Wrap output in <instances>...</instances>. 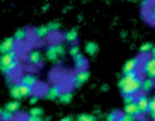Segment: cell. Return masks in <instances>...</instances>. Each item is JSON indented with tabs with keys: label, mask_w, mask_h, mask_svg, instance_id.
Wrapping results in <instances>:
<instances>
[{
	"label": "cell",
	"mask_w": 155,
	"mask_h": 121,
	"mask_svg": "<svg viewBox=\"0 0 155 121\" xmlns=\"http://www.w3.org/2000/svg\"><path fill=\"white\" fill-rule=\"evenodd\" d=\"M152 47H154V44H151V43H145V44L140 46L139 52H140V55H145V53H149V52L152 50Z\"/></svg>",
	"instance_id": "cell-23"
},
{
	"label": "cell",
	"mask_w": 155,
	"mask_h": 121,
	"mask_svg": "<svg viewBox=\"0 0 155 121\" xmlns=\"http://www.w3.org/2000/svg\"><path fill=\"white\" fill-rule=\"evenodd\" d=\"M27 60L32 64V65H41L42 64V53L39 52V50H32V52H29V55H27Z\"/></svg>",
	"instance_id": "cell-8"
},
{
	"label": "cell",
	"mask_w": 155,
	"mask_h": 121,
	"mask_svg": "<svg viewBox=\"0 0 155 121\" xmlns=\"http://www.w3.org/2000/svg\"><path fill=\"white\" fill-rule=\"evenodd\" d=\"M78 53H81V52H80V47H77V46H71V47H69V55H71L72 58H74L75 55H78Z\"/></svg>",
	"instance_id": "cell-28"
},
{
	"label": "cell",
	"mask_w": 155,
	"mask_h": 121,
	"mask_svg": "<svg viewBox=\"0 0 155 121\" xmlns=\"http://www.w3.org/2000/svg\"><path fill=\"white\" fill-rule=\"evenodd\" d=\"M149 20L155 21V3H152L151 8H149Z\"/></svg>",
	"instance_id": "cell-30"
},
{
	"label": "cell",
	"mask_w": 155,
	"mask_h": 121,
	"mask_svg": "<svg viewBox=\"0 0 155 121\" xmlns=\"http://www.w3.org/2000/svg\"><path fill=\"white\" fill-rule=\"evenodd\" d=\"M60 121H74V118H72V117H63Z\"/></svg>",
	"instance_id": "cell-38"
},
{
	"label": "cell",
	"mask_w": 155,
	"mask_h": 121,
	"mask_svg": "<svg viewBox=\"0 0 155 121\" xmlns=\"http://www.w3.org/2000/svg\"><path fill=\"white\" fill-rule=\"evenodd\" d=\"M63 40H65L66 43H69V44H75L77 40H78V32H77L75 29H71V30H68V32L63 35Z\"/></svg>",
	"instance_id": "cell-14"
},
{
	"label": "cell",
	"mask_w": 155,
	"mask_h": 121,
	"mask_svg": "<svg viewBox=\"0 0 155 121\" xmlns=\"http://www.w3.org/2000/svg\"><path fill=\"white\" fill-rule=\"evenodd\" d=\"M117 117H119L117 112H111V114L107 117V121H117Z\"/></svg>",
	"instance_id": "cell-32"
},
{
	"label": "cell",
	"mask_w": 155,
	"mask_h": 121,
	"mask_svg": "<svg viewBox=\"0 0 155 121\" xmlns=\"http://www.w3.org/2000/svg\"><path fill=\"white\" fill-rule=\"evenodd\" d=\"M18 86H20V92H21V97H23V99H24V97H30V95H32L33 88H29V86L21 85V83H18Z\"/></svg>",
	"instance_id": "cell-22"
},
{
	"label": "cell",
	"mask_w": 155,
	"mask_h": 121,
	"mask_svg": "<svg viewBox=\"0 0 155 121\" xmlns=\"http://www.w3.org/2000/svg\"><path fill=\"white\" fill-rule=\"evenodd\" d=\"M124 102H125V103L136 102V95H134V94H127V95H124Z\"/></svg>",
	"instance_id": "cell-31"
},
{
	"label": "cell",
	"mask_w": 155,
	"mask_h": 121,
	"mask_svg": "<svg viewBox=\"0 0 155 121\" xmlns=\"http://www.w3.org/2000/svg\"><path fill=\"white\" fill-rule=\"evenodd\" d=\"M139 65H140V58H133V59L127 60L125 65H124V74L131 73V71H136Z\"/></svg>",
	"instance_id": "cell-10"
},
{
	"label": "cell",
	"mask_w": 155,
	"mask_h": 121,
	"mask_svg": "<svg viewBox=\"0 0 155 121\" xmlns=\"http://www.w3.org/2000/svg\"><path fill=\"white\" fill-rule=\"evenodd\" d=\"M26 121H42V120H41V117H35V115H30L29 114L26 117Z\"/></svg>",
	"instance_id": "cell-33"
},
{
	"label": "cell",
	"mask_w": 155,
	"mask_h": 121,
	"mask_svg": "<svg viewBox=\"0 0 155 121\" xmlns=\"http://www.w3.org/2000/svg\"><path fill=\"white\" fill-rule=\"evenodd\" d=\"M154 88H155V80H154V79H151V77H145V79L142 80L140 91H142L143 94H148V92H151Z\"/></svg>",
	"instance_id": "cell-9"
},
{
	"label": "cell",
	"mask_w": 155,
	"mask_h": 121,
	"mask_svg": "<svg viewBox=\"0 0 155 121\" xmlns=\"http://www.w3.org/2000/svg\"><path fill=\"white\" fill-rule=\"evenodd\" d=\"M57 100H59L62 105H68V103L72 100V92H69V91H68V92H63V91H62V94L57 97Z\"/></svg>",
	"instance_id": "cell-18"
},
{
	"label": "cell",
	"mask_w": 155,
	"mask_h": 121,
	"mask_svg": "<svg viewBox=\"0 0 155 121\" xmlns=\"http://www.w3.org/2000/svg\"><path fill=\"white\" fill-rule=\"evenodd\" d=\"M2 111H3V109H0V115H2Z\"/></svg>",
	"instance_id": "cell-40"
},
{
	"label": "cell",
	"mask_w": 155,
	"mask_h": 121,
	"mask_svg": "<svg viewBox=\"0 0 155 121\" xmlns=\"http://www.w3.org/2000/svg\"><path fill=\"white\" fill-rule=\"evenodd\" d=\"M151 56H152V58H155V46L152 47V50H151Z\"/></svg>",
	"instance_id": "cell-39"
},
{
	"label": "cell",
	"mask_w": 155,
	"mask_h": 121,
	"mask_svg": "<svg viewBox=\"0 0 155 121\" xmlns=\"http://www.w3.org/2000/svg\"><path fill=\"white\" fill-rule=\"evenodd\" d=\"M145 74H146V77H151V79H154V80H155V68L149 70V71H146Z\"/></svg>",
	"instance_id": "cell-35"
},
{
	"label": "cell",
	"mask_w": 155,
	"mask_h": 121,
	"mask_svg": "<svg viewBox=\"0 0 155 121\" xmlns=\"http://www.w3.org/2000/svg\"><path fill=\"white\" fill-rule=\"evenodd\" d=\"M0 120L2 121H12L14 120V114L3 109V111H2V115H0Z\"/></svg>",
	"instance_id": "cell-24"
},
{
	"label": "cell",
	"mask_w": 155,
	"mask_h": 121,
	"mask_svg": "<svg viewBox=\"0 0 155 121\" xmlns=\"http://www.w3.org/2000/svg\"><path fill=\"white\" fill-rule=\"evenodd\" d=\"M18 67H20V58L15 49L0 56V70L5 76H12Z\"/></svg>",
	"instance_id": "cell-2"
},
{
	"label": "cell",
	"mask_w": 155,
	"mask_h": 121,
	"mask_svg": "<svg viewBox=\"0 0 155 121\" xmlns=\"http://www.w3.org/2000/svg\"><path fill=\"white\" fill-rule=\"evenodd\" d=\"M62 94V88H60V85H51L50 88H48V91H47V99L48 100H56L59 95Z\"/></svg>",
	"instance_id": "cell-11"
},
{
	"label": "cell",
	"mask_w": 155,
	"mask_h": 121,
	"mask_svg": "<svg viewBox=\"0 0 155 121\" xmlns=\"http://www.w3.org/2000/svg\"><path fill=\"white\" fill-rule=\"evenodd\" d=\"M84 50H86V53H87V55L94 56V55H97V53H98V44H97V43H94V41H89V43H86Z\"/></svg>",
	"instance_id": "cell-17"
},
{
	"label": "cell",
	"mask_w": 155,
	"mask_h": 121,
	"mask_svg": "<svg viewBox=\"0 0 155 121\" xmlns=\"http://www.w3.org/2000/svg\"><path fill=\"white\" fill-rule=\"evenodd\" d=\"M124 114H128V115H133V117H139V109H137V105L136 102H130V103H125V109H124Z\"/></svg>",
	"instance_id": "cell-12"
},
{
	"label": "cell",
	"mask_w": 155,
	"mask_h": 121,
	"mask_svg": "<svg viewBox=\"0 0 155 121\" xmlns=\"http://www.w3.org/2000/svg\"><path fill=\"white\" fill-rule=\"evenodd\" d=\"M140 85H142V79L139 77L137 70L124 74V77L119 82V88H120L122 95H127V94H134L136 95L140 91Z\"/></svg>",
	"instance_id": "cell-1"
},
{
	"label": "cell",
	"mask_w": 155,
	"mask_h": 121,
	"mask_svg": "<svg viewBox=\"0 0 155 121\" xmlns=\"http://www.w3.org/2000/svg\"><path fill=\"white\" fill-rule=\"evenodd\" d=\"M72 59H74V65H75V68H77V70H84V68H86V65H87V60H86V58H84L81 53L75 55Z\"/></svg>",
	"instance_id": "cell-13"
},
{
	"label": "cell",
	"mask_w": 155,
	"mask_h": 121,
	"mask_svg": "<svg viewBox=\"0 0 155 121\" xmlns=\"http://www.w3.org/2000/svg\"><path fill=\"white\" fill-rule=\"evenodd\" d=\"M63 53H65V47H63L60 43H54L51 46H48V49H47V52H45V56H47L48 60L56 62Z\"/></svg>",
	"instance_id": "cell-3"
},
{
	"label": "cell",
	"mask_w": 155,
	"mask_h": 121,
	"mask_svg": "<svg viewBox=\"0 0 155 121\" xmlns=\"http://www.w3.org/2000/svg\"><path fill=\"white\" fill-rule=\"evenodd\" d=\"M20 83H21V85H26V86H29V88H35V86L38 85V79H36L35 74H32V73H26V74L21 76Z\"/></svg>",
	"instance_id": "cell-6"
},
{
	"label": "cell",
	"mask_w": 155,
	"mask_h": 121,
	"mask_svg": "<svg viewBox=\"0 0 155 121\" xmlns=\"http://www.w3.org/2000/svg\"><path fill=\"white\" fill-rule=\"evenodd\" d=\"M33 33H35V36H36L38 40H44V38L50 33V30H48L47 26H39V27H36V29L33 30Z\"/></svg>",
	"instance_id": "cell-15"
},
{
	"label": "cell",
	"mask_w": 155,
	"mask_h": 121,
	"mask_svg": "<svg viewBox=\"0 0 155 121\" xmlns=\"http://www.w3.org/2000/svg\"><path fill=\"white\" fill-rule=\"evenodd\" d=\"M142 68H143V73H146V71H149V70H152L155 68V58H149V59L143 60V64H142Z\"/></svg>",
	"instance_id": "cell-20"
},
{
	"label": "cell",
	"mask_w": 155,
	"mask_h": 121,
	"mask_svg": "<svg viewBox=\"0 0 155 121\" xmlns=\"http://www.w3.org/2000/svg\"><path fill=\"white\" fill-rule=\"evenodd\" d=\"M12 38L15 40V43H24L27 40V30L26 29H18Z\"/></svg>",
	"instance_id": "cell-16"
},
{
	"label": "cell",
	"mask_w": 155,
	"mask_h": 121,
	"mask_svg": "<svg viewBox=\"0 0 155 121\" xmlns=\"http://www.w3.org/2000/svg\"><path fill=\"white\" fill-rule=\"evenodd\" d=\"M148 114H149V117H151L152 120H155V109H152V111H151V112H148Z\"/></svg>",
	"instance_id": "cell-37"
},
{
	"label": "cell",
	"mask_w": 155,
	"mask_h": 121,
	"mask_svg": "<svg viewBox=\"0 0 155 121\" xmlns=\"http://www.w3.org/2000/svg\"><path fill=\"white\" fill-rule=\"evenodd\" d=\"M30 115L41 117V115H42V109H41V108H33V109H30Z\"/></svg>",
	"instance_id": "cell-29"
},
{
	"label": "cell",
	"mask_w": 155,
	"mask_h": 121,
	"mask_svg": "<svg viewBox=\"0 0 155 121\" xmlns=\"http://www.w3.org/2000/svg\"><path fill=\"white\" fill-rule=\"evenodd\" d=\"M15 46H17V43H15V40H14L12 36H11V38H6V40H3V41L0 43V53H2V55H3V53H8V52L14 50Z\"/></svg>",
	"instance_id": "cell-7"
},
{
	"label": "cell",
	"mask_w": 155,
	"mask_h": 121,
	"mask_svg": "<svg viewBox=\"0 0 155 121\" xmlns=\"http://www.w3.org/2000/svg\"><path fill=\"white\" fill-rule=\"evenodd\" d=\"M136 105H137V109H139V114L143 115V114H148V106H149V99L146 97V94H140L136 97Z\"/></svg>",
	"instance_id": "cell-4"
},
{
	"label": "cell",
	"mask_w": 155,
	"mask_h": 121,
	"mask_svg": "<svg viewBox=\"0 0 155 121\" xmlns=\"http://www.w3.org/2000/svg\"><path fill=\"white\" fill-rule=\"evenodd\" d=\"M75 121H97V120H95V117H92V115L83 114V115L77 117V118H75Z\"/></svg>",
	"instance_id": "cell-25"
},
{
	"label": "cell",
	"mask_w": 155,
	"mask_h": 121,
	"mask_svg": "<svg viewBox=\"0 0 155 121\" xmlns=\"http://www.w3.org/2000/svg\"><path fill=\"white\" fill-rule=\"evenodd\" d=\"M36 102H38V97H36V95H30V103L33 105V103H36Z\"/></svg>",
	"instance_id": "cell-36"
},
{
	"label": "cell",
	"mask_w": 155,
	"mask_h": 121,
	"mask_svg": "<svg viewBox=\"0 0 155 121\" xmlns=\"http://www.w3.org/2000/svg\"><path fill=\"white\" fill-rule=\"evenodd\" d=\"M136 117H133V115H128V114H119V117H117V121H134Z\"/></svg>",
	"instance_id": "cell-26"
},
{
	"label": "cell",
	"mask_w": 155,
	"mask_h": 121,
	"mask_svg": "<svg viewBox=\"0 0 155 121\" xmlns=\"http://www.w3.org/2000/svg\"><path fill=\"white\" fill-rule=\"evenodd\" d=\"M18 109H20V103H18V100H12V102L6 103V106H5V111H9V112H12V114H15Z\"/></svg>",
	"instance_id": "cell-19"
},
{
	"label": "cell",
	"mask_w": 155,
	"mask_h": 121,
	"mask_svg": "<svg viewBox=\"0 0 155 121\" xmlns=\"http://www.w3.org/2000/svg\"><path fill=\"white\" fill-rule=\"evenodd\" d=\"M9 92H11V97H14V100H20V99H23V97H21V92H20V86H18V83H17V85H12L11 89H9Z\"/></svg>",
	"instance_id": "cell-21"
},
{
	"label": "cell",
	"mask_w": 155,
	"mask_h": 121,
	"mask_svg": "<svg viewBox=\"0 0 155 121\" xmlns=\"http://www.w3.org/2000/svg\"><path fill=\"white\" fill-rule=\"evenodd\" d=\"M87 79H89V71L84 68V70H78L74 76H72V83H74V86H81L83 83H86L87 82Z\"/></svg>",
	"instance_id": "cell-5"
},
{
	"label": "cell",
	"mask_w": 155,
	"mask_h": 121,
	"mask_svg": "<svg viewBox=\"0 0 155 121\" xmlns=\"http://www.w3.org/2000/svg\"><path fill=\"white\" fill-rule=\"evenodd\" d=\"M148 112H151L152 109H155V97H152V99H149V106H148Z\"/></svg>",
	"instance_id": "cell-34"
},
{
	"label": "cell",
	"mask_w": 155,
	"mask_h": 121,
	"mask_svg": "<svg viewBox=\"0 0 155 121\" xmlns=\"http://www.w3.org/2000/svg\"><path fill=\"white\" fill-rule=\"evenodd\" d=\"M47 27H48L50 32H57V30L60 29V24L56 23V21H53V23H50V24H47Z\"/></svg>",
	"instance_id": "cell-27"
}]
</instances>
